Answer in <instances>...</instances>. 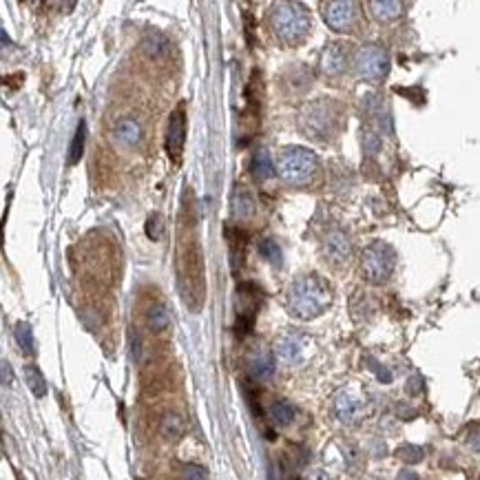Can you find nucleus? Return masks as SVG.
Wrapping results in <instances>:
<instances>
[{"mask_svg":"<svg viewBox=\"0 0 480 480\" xmlns=\"http://www.w3.org/2000/svg\"><path fill=\"white\" fill-rule=\"evenodd\" d=\"M396 252L392 246L383 241H374L363 250L361 257V273L370 284H385L389 275L394 273Z\"/></svg>","mask_w":480,"mask_h":480,"instance_id":"423d86ee","label":"nucleus"},{"mask_svg":"<svg viewBox=\"0 0 480 480\" xmlns=\"http://www.w3.org/2000/svg\"><path fill=\"white\" fill-rule=\"evenodd\" d=\"M354 71L365 82H381L389 71V55L381 44H365L354 53Z\"/></svg>","mask_w":480,"mask_h":480,"instance_id":"0eeeda50","label":"nucleus"},{"mask_svg":"<svg viewBox=\"0 0 480 480\" xmlns=\"http://www.w3.org/2000/svg\"><path fill=\"white\" fill-rule=\"evenodd\" d=\"M248 372L255 381H268L275 374V356L270 350L259 348L248 354Z\"/></svg>","mask_w":480,"mask_h":480,"instance_id":"ddd939ff","label":"nucleus"},{"mask_svg":"<svg viewBox=\"0 0 480 480\" xmlns=\"http://www.w3.org/2000/svg\"><path fill=\"white\" fill-rule=\"evenodd\" d=\"M25 381H27V387L31 389L33 396L42 398L44 394H47V381H44V374L40 372L38 365H25Z\"/></svg>","mask_w":480,"mask_h":480,"instance_id":"393cba45","label":"nucleus"},{"mask_svg":"<svg viewBox=\"0 0 480 480\" xmlns=\"http://www.w3.org/2000/svg\"><path fill=\"white\" fill-rule=\"evenodd\" d=\"M367 9H370V14L374 20L378 22H389V20H396L400 16V9H403V5L400 3H394V0H372V3H367Z\"/></svg>","mask_w":480,"mask_h":480,"instance_id":"f3484780","label":"nucleus"},{"mask_svg":"<svg viewBox=\"0 0 480 480\" xmlns=\"http://www.w3.org/2000/svg\"><path fill=\"white\" fill-rule=\"evenodd\" d=\"M129 350H131L133 361L140 363L142 361V352H144V343H142V337H140V332L136 328L129 330Z\"/></svg>","mask_w":480,"mask_h":480,"instance_id":"c756f323","label":"nucleus"},{"mask_svg":"<svg viewBox=\"0 0 480 480\" xmlns=\"http://www.w3.org/2000/svg\"><path fill=\"white\" fill-rule=\"evenodd\" d=\"M250 171L255 175V180H259V182L270 180V177L275 175V164H273L270 153H268V151H257L252 155V160H250Z\"/></svg>","mask_w":480,"mask_h":480,"instance_id":"a211bd4d","label":"nucleus"},{"mask_svg":"<svg viewBox=\"0 0 480 480\" xmlns=\"http://www.w3.org/2000/svg\"><path fill=\"white\" fill-rule=\"evenodd\" d=\"M0 439H3V414H0Z\"/></svg>","mask_w":480,"mask_h":480,"instance_id":"c9c22d12","label":"nucleus"},{"mask_svg":"<svg viewBox=\"0 0 480 480\" xmlns=\"http://www.w3.org/2000/svg\"><path fill=\"white\" fill-rule=\"evenodd\" d=\"M352 58V44L350 42H330L321 53V71L326 75H339L348 69Z\"/></svg>","mask_w":480,"mask_h":480,"instance_id":"9d476101","label":"nucleus"},{"mask_svg":"<svg viewBox=\"0 0 480 480\" xmlns=\"http://www.w3.org/2000/svg\"><path fill=\"white\" fill-rule=\"evenodd\" d=\"M14 337H16V343L18 348L25 352V354H36V339H33V330L27 321H18L14 326Z\"/></svg>","mask_w":480,"mask_h":480,"instance_id":"b1692460","label":"nucleus"},{"mask_svg":"<svg viewBox=\"0 0 480 480\" xmlns=\"http://www.w3.org/2000/svg\"><path fill=\"white\" fill-rule=\"evenodd\" d=\"M0 385L5 387L14 385V370H11L9 361H0Z\"/></svg>","mask_w":480,"mask_h":480,"instance_id":"473e14b6","label":"nucleus"},{"mask_svg":"<svg viewBox=\"0 0 480 480\" xmlns=\"http://www.w3.org/2000/svg\"><path fill=\"white\" fill-rule=\"evenodd\" d=\"M277 354L284 363L297 365L304 361V356H306V341L297 337V334H288V337H284L277 343Z\"/></svg>","mask_w":480,"mask_h":480,"instance_id":"4468645a","label":"nucleus"},{"mask_svg":"<svg viewBox=\"0 0 480 480\" xmlns=\"http://www.w3.org/2000/svg\"><path fill=\"white\" fill-rule=\"evenodd\" d=\"M354 3L350 0H330L323 3V20L332 31H350L354 25Z\"/></svg>","mask_w":480,"mask_h":480,"instance_id":"1a4fd4ad","label":"nucleus"},{"mask_svg":"<svg viewBox=\"0 0 480 480\" xmlns=\"http://www.w3.org/2000/svg\"><path fill=\"white\" fill-rule=\"evenodd\" d=\"M184 430H186V425H184V418L180 414H175V412L164 414V418L160 423V434L166 441H171V443L180 441L184 436Z\"/></svg>","mask_w":480,"mask_h":480,"instance_id":"6ab92c4d","label":"nucleus"},{"mask_svg":"<svg viewBox=\"0 0 480 480\" xmlns=\"http://www.w3.org/2000/svg\"><path fill=\"white\" fill-rule=\"evenodd\" d=\"M275 171L290 186H306L319 171V158L306 147H288L279 155Z\"/></svg>","mask_w":480,"mask_h":480,"instance_id":"39448f33","label":"nucleus"},{"mask_svg":"<svg viewBox=\"0 0 480 480\" xmlns=\"http://www.w3.org/2000/svg\"><path fill=\"white\" fill-rule=\"evenodd\" d=\"M323 255L326 259L334 266H343L350 261L352 257V241L343 230H332L328 232L326 241H323Z\"/></svg>","mask_w":480,"mask_h":480,"instance_id":"9b49d317","label":"nucleus"},{"mask_svg":"<svg viewBox=\"0 0 480 480\" xmlns=\"http://www.w3.org/2000/svg\"><path fill=\"white\" fill-rule=\"evenodd\" d=\"M398 456L407 463H418L423 459V450L421 447H414V445H407V447H400L398 450Z\"/></svg>","mask_w":480,"mask_h":480,"instance_id":"2f4dec72","label":"nucleus"},{"mask_svg":"<svg viewBox=\"0 0 480 480\" xmlns=\"http://www.w3.org/2000/svg\"><path fill=\"white\" fill-rule=\"evenodd\" d=\"M361 142H363V151H365L367 155H376L378 151H381V136H376V133L370 131V129L363 131Z\"/></svg>","mask_w":480,"mask_h":480,"instance_id":"c85d7f7f","label":"nucleus"},{"mask_svg":"<svg viewBox=\"0 0 480 480\" xmlns=\"http://www.w3.org/2000/svg\"><path fill=\"white\" fill-rule=\"evenodd\" d=\"M184 142H186V107L180 104L169 118V127H166V142H164L166 153H169V158L175 164L182 162Z\"/></svg>","mask_w":480,"mask_h":480,"instance_id":"6e6552de","label":"nucleus"},{"mask_svg":"<svg viewBox=\"0 0 480 480\" xmlns=\"http://www.w3.org/2000/svg\"><path fill=\"white\" fill-rule=\"evenodd\" d=\"M343 120V107L332 98H319L315 102L306 104L304 113H301V131L306 138L328 142L339 133Z\"/></svg>","mask_w":480,"mask_h":480,"instance_id":"7ed1b4c3","label":"nucleus"},{"mask_svg":"<svg viewBox=\"0 0 480 480\" xmlns=\"http://www.w3.org/2000/svg\"><path fill=\"white\" fill-rule=\"evenodd\" d=\"M226 237H228V250H230V266L232 273H239V268L243 266V257H246V243H248V235L246 230H241L239 226L226 228Z\"/></svg>","mask_w":480,"mask_h":480,"instance_id":"dca6fc26","label":"nucleus"},{"mask_svg":"<svg viewBox=\"0 0 480 480\" xmlns=\"http://www.w3.org/2000/svg\"><path fill=\"white\" fill-rule=\"evenodd\" d=\"M162 232H164V219H162L160 213H153L147 219V235H149L151 241H160Z\"/></svg>","mask_w":480,"mask_h":480,"instance_id":"cd10ccee","label":"nucleus"},{"mask_svg":"<svg viewBox=\"0 0 480 480\" xmlns=\"http://www.w3.org/2000/svg\"><path fill=\"white\" fill-rule=\"evenodd\" d=\"M257 250H259V255L264 257V259H266L268 264L281 266V248H279L277 241H273V239H261L259 246H257Z\"/></svg>","mask_w":480,"mask_h":480,"instance_id":"bb28decb","label":"nucleus"},{"mask_svg":"<svg viewBox=\"0 0 480 480\" xmlns=\"http://www.w3.org/2000/svg\"><path fill=\"white\" fill-rule=\"evenodd\" d=\"M270 421L279 427H288L295 421V407L288 400H275L270 405Z\"/></svg>","mask_w":480,"mask_h":480,"instance_id":"a878e982","label":"nucleus"},{"mask_svg":"<svg viewBox=\"0 0 480 480\" xmlns=\"http://www.w3.org/2000/svg\"><path fill=\"white\" fill-rule=\"evenodd\" d=\"M169 49V42L162 36L160 31H151L142 38V51L149 55V58H162Z\"/></svg>","mask_w":480,"mask_h":480,"instance_id":"5701e85b","label":"nucleus"},{"mask_svg":"<svg viewBox=\"0 0 480 480\" xmlns=\"http://www.w3.org/2000/svg\"><path fill=\"white\" fill-rule=\"evenodd\" d=\"M11 44H14V42H11V38L7 36V31L0 29V49H3V47H11Z\"/></svg>","mask_w":480,"mask_h":480,"instance_id":"72a5a7b5","label":"nucleus"},{"mask_svg":"<svg viewBox=\"0 0 480 480\" xmlns=\"http://www.w3.org/2000/svg\"><path fill=\"white\" fill-rule=\"evenodd\" d=\"M334 414L345 425H354L363 416V400L352 392H341L334 400Z\"/></svg>","mask_w":480,"mask_h":480,"instance_id":"f8f14e48","label":"nucleus"},{"mask_svg":"<svg viewBox=\"0 0 480 480\" xmlns=\"http://www.w3.org/2000/svg\"><path fill=\"white\" fill-rule=\"evenodd\" d=\"M193 206H184L182 224H180V248H177V286L184 304L197 312L206 297L204 281V257L199 248L195 219L191 215Z\"/></svg>","mask_w":480,"mask_h":480,"instance_id":"f257e3e1","label":"nucleus"},{"mask_svg":"<svg viewBox=\"0 0 480 480\" xmlns=\"http://www.w3.org/2000/svg\"><path fill=\"white\" fill-rule=\"evenodd\" d=\"M270 25L279 40L284 44H290V47H295V44L306 40V36L312 29V20L304 5L277 3L270 14Z\"/></svg>","mask_w":480,"mask_h":480,"instance_id":"20e7f679","label":"nucleus"},{"mask_svg":"<svg viewBox=\"0 0 480 480\" xmlns=\"http://www.w3.org/2000/svg\"><path fill=\"white\" fill-rule=\"evenodd\" d=\"M180 476H182V480H208V472L204 470V467L202 465H193V463L184 465Z\"/></svg>","mask_w":480,"mask_h":480,"instance_id":"7c9ffc66","label":"nucleus"},{"mask_svg":"<svg viewBox=\"0 0 480 480\" xmlns=\"http://www.w3.org/2000/svg\"><path fill=\"white\" fill-rule=\"evenodd\" d=\"M147 326H149V330L155 332V334L164 332L166 328L171 326V312H169V308H166L164 304L151 306L149 312H147Z\"/></svg>","mask_w":480,"mask_h":480,"instance_id":"aec40b11","label":"nucleus"},{"mask_svg":"<svg viewBox=\"0 0 480 480\" xmlns=\"http://www.w3.org/2000/svg\"><path fill=\"white\" fill-rule=\"evenodd\" d=\"M84 142H86V122L80 120L77 122V129L73 133L71 138V144H69V158H66V164L73 166L82 160V153H84Z\"/></svg>","mask_w":480,"mask_h":480,"instance_id":"4be33fe9","label":"nucleus"},{"mask_svg":"<svg viewBox=\"0 0 480 480\" xmlns=\"http://www.w3.org/2000/svg\"><path fill=\"white\" fill-rule=\"evenodd\" d=\"M398 480H418L414 474H409V472H403V474H400V478Z\"/></svg>","mask_w":480,"mask_h":480,"instance_id":"f704fd0d","label":"nucleus"},{"mask_svg":"<svg viewBox=\"0 0 480 480\" xmlns=\"http://www.w3.org/2000/svg\"><path fill=\"white\" fill-rule=\"evenodd\" d=\"M116 136L120 142H124L129 144V147H133V144H138L142 140V129L136 120H131V118H124V120H120L118 124H116Z\"/></svg>","mask_w":480,"mask_h":480,"instance_id":"412c9836","label":"nucleus"},{"mask_svg":"<svg viewBox=\"0 0 480 480\" xmlns=\"http://www.w3.org/2000/svg\"><path fill=\"white\" fill-rule=\"evenodd\" d=\"M332 304V288L319 275H304L293 281L288 290V308L290 315L297 319L310 321L328 310Z\"/></svg>","mask_w":480,"mask_h":480,"instance_id":"f03ea898","label":"nucleus"},{"mask_svg":"<svg viewBox=\"0 0 480 480\" xmlns=\"http://www.w3.org/2000/svg\"><path fill=\"white\" fill-rule=\"evenodd\" d=\"M230 204H232V215H235L239 221L250 219L257 210V199L246 186H235V191H232V197H230Z\"/></svg>","mask_w":480,"mask_h":480,"instance_id":"2eb2a0df","label":"nucleus"}]
</instances>
